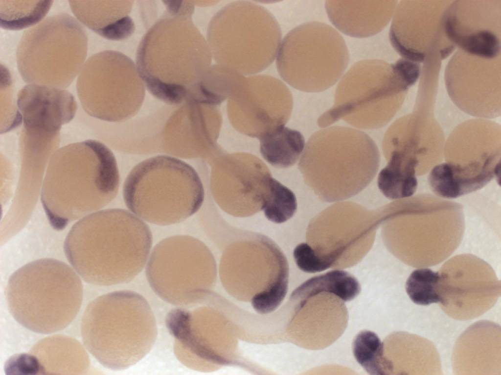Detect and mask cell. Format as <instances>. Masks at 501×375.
Listing matches in <instances>:
<instances>
[{"label": "cell", "mask_w": 501, "mask_h": 375, "mask_svg": "<svg viewBox=\"0 0 501 375\" xmlns=\"http://www.w3.org/2000/svg\"><path fill=\"white\" fill-rule=\"evenodd\" d=\"M87 48L86 30L74 18L49 16L23 33L16 54L19 73L27 83L65 89L81 71Z\"/></svg>", "instance_id": "10"}, {"label": "cell", "mask_w": 501, "mask_h": 375, "mask_svg": "<svg viewBox=\"0 0 501 375\" xmlns=\"http://www.w3.org/2000/svg\"><path fill=\"white\" fill-rule=\"evenodd\" d=\"M349 52L341 35L323 23L302 24L284 38L276 57L278 72L293 87L302 91H324L342 76Z\"/></svg>", "instance_id": "11"}, {"label": "cell", "mask_w": 501, "mask_h": 375, "mask_svg": "<svg viewBox=\"0 0 501 375\" xmlns=\"http://www.w3.org/2000/svg\"><path fill=\"white\" fill-rule=\"evenodd\" d=\"M288 276L282 277L255 294L251 305L260 314H267L274 310L283 301L288 291Z\"/></svg>", "instance_id": "30"}, {"label": "cell", "mask_w": 501, "mask_h": 375, "mask_svg": "<svg viewBox=\"0 0 501 375\" xmlns=\"http://www.w3.org/2000/svg\"><path fill=\"white\" fill-rule=\"evenodd\" d=\"M17 105L23 128L51 134H59L77 108L74 97L68 91L37 84H28L19 91Z\"/></svg>", "instance_id": "18"}, {"label": "cell", "mask_w": 501, "mask_h": 375, "mask_svg": "<svg viewBox=\"0 0 501 375\" xmlns=\"http://www.w3.org/2000/svg\"><path fill=\"white\" fill-rule=\"evenodd\" d=\"M470 2V1H469ZM446 10L444 26L446 36L455 47L469 54L485 58L500 56L501 8L493 12L491 3H468L465 11L461 1Z\"/></svg>", "instance_id": "16"}, {"label": "cell", "mask_w": 501, "mask_h": 375, "mask_svg": "<svg viewBox=\"0 0 501 375\" xmlns=\"http://www.w3.org/2000/svg\"><path fill=\"white\" fill-rule=\"evenodd\" d=\"M433 4L409 3L402 1L398 5L391 22L389 37L394 50L403 58L423 62L441 48L442 41L450 43L446 36L444 16L447 7H434ZM451 44V43H450Z\"/></svg>", "instance_id": "15"}, {"label": "cell", "mask_w": 501, "mask_h": 375, "mask_svg": "<svg viewBox=\"0 0 501 375\" xmlns=\"http://www.w3.org/2000/svg\"><path fill=\"white\" fill-rule=\"evenodd\" d=\"M394 0H327L325 7L332 24L350 36L364 38L381 31L394 12Z\"/></svg>", "instance_id": "20"}, {"label": "cell", "mask_w": 501, "mask_h": 375, "mask_svg": "<svg viewBox=\"0 0 501 375\" xmlns=\"http://www.w3.org/2000/svg\"><path fill=\"white\" fill-rule=\"evenodd\" d=\"M52 0H0V27L18 30L39 24L50 9Z\"/></svg>", "instance_id": "26"}, {"label": "cell", "mask_w": 501, "mask_h": 375, "mask_svg": "<svg viewBox=\"0 0 501 375\" xmlns=\"http://www.w3.org/2000/svg\"><path fill=\"white\" fill-rule=\"evenodd\" d=\"M207 42L218 64L250 75L262 71L274 61L281 31L267 9L252 2L237 1L213 17Z\"/></svg>", "instance_id": "9"}, {"label": "cell", "mask_w": 501, "mask_h": 375, "mask_svg": "<svg viewBox=\"0 0 501 375\" xmlns=\"http://www.w3.org/2000/svg\"><path fill=\"white\" fill-rule=\"evenodd\" d=\"M166 4L138 47L136 65L145 88L168 105L192 102L211 67L207 41L193 24L194 6Z\"/></svg>", "instance_id": "1"}, {"label": "cell", "mask_w": 501, "mask_h": 375, "mask_svg": "<svg viewBox=\"0 0 501 375\" xmlns=\"http://www.w3.org/2000/svg\"><path fill=\"white\" fill-rule=\"evenodd\" d=\"M441 275L429 268L415 270L406 282V292L414 303L428 305L441 301Z\"/></svg>", "instance_id": "28"}, {"label": "cell", "mask_w": 501, "mask_h": 375, "mask_svg": "<svg viewBox=\"0 0 501 375\" xmlns=\"http://www.w3.org/2000/svg\"><path fill=\"white\" fill-rule=\"evenodd\" d=\"M293 105L291 94L280 80L266 75L244 77L230 96V113L268 116L279 112L289 115Z\"/></svg>", "instance_id": "19"}, {"label": "cell", "mask_w": 501, "mask_h": 375, "mask_svg": "<svg viewBox=\"0 0 501 375\" xmlns=\"http://www.w3.org/2000/svg\"><path fill=\"white\" fill-rule=\"evenodd\" d=\"M499 58L482 57L459 50L450 60L445 71L446 86L462 110L483 118L500 114Z\"/></svg>", "instance_id": "14"}, {"label": "cell", "mask_w": 501, "mask_h": 375, "mask_svg": "<svg viewBox=\"0 0 501 375\" xmlns=\"http://www.w3.org/2000/svg\"><path fill=\"white\" fill-rule=\"evenodd\" d=\"M83 342L104 367L120 371L143 358L158 335L155 316L147 300L133 291L101 295L87 305L81 323Z\"/></svg>", "instance_id": "4"}, {"label": "cell", "mask_w": 501, "mask_h": 375, "mask_svg": "<svg viewBox=\"0 0 501 375\" xmlns=\"http://www.w3.org/2000/svg\"><path fill=\"white\" fill-rule=\"evenodd\" d=\"M258 137L263 158L272 166L280 168L294 165L306 145L300 132L284 125L273 127Z\"/></svg>", "instance_id": "23"}, {"label": "cell", "mask_w": 501, "mask_h": 375, "mask_svg": "<svg viewBox=\"0 0 501 375\" xmlns=\"http://www.w3.org/2000/svg\"><path fill=\"white\" fill-rule=\"evenodd\" d=\"M123 197L128 208L147 222L167 225L196 213L205 198L203 183L185 161L163 154L140 162L127 175Z\"/></svg>", "instance_id": "7"}, {"label": "cell", "mask_w": 501, "mask_h": 375, "mask_svg": "<svg viewBox=\"0 0 501 375\" xmlns=\"http://www.w3.org/2000/svg\"><path fill=\"white\" fill-rule=\"evenodd\" d=\"M295 262L297 267L307 273H316L328 269L322 260L307 243L298 244L293 251Z\"/></svg>", "instance_id": "31"}, {"label": "cell", "mask_w": 501, "mask_h": 375, "mask_svg": "<svg viewBox=\"0 0 501 375\" xmlns=\"http://www.w3.org/2000/svg\"><path fill=\"white\" fill-rule=\"evenodd\" d=\"M237 71L221 64L211 66L198 84L196 102L218 106L232 94L244 79Z\"/></svg>", "instance_id": "25"}, {"label": "cell", "mask_w": 501, "mask_h": 375, "mask_svg": "<svg viewBox=\"0 0 501 375\" xmlns=\"http://www.w3.org/2000/svg\"><path fill=\"white\" fill-rule=\"evenodd\" d=\"M380 171L377 180L379 189L390 200H399L412 196L418 186L416 168L418 161L413 158L394 157Z\"/></svg>", "instance_id": "24"}, {"label": "cell", "mask_w": 501, "mask_h": 375, "mask_svg": "<svg viewBox=\"0 0 501 375\" xmlns=\"http://www.w3.org/2000/svg\"><path fill=\"white\" fill-rule=\"evenodd\" d=\"M213 257L201 241L188 235L165 238L153 248L145 269L156 295L176 306L196 302L207 282Z\"/></svg>", "instance_id": "13"}, {"label": "cell", "mask_w": 501, "mask_h": 375, "mask_svg": "<svg viewBox=\"0 0 501 375\" xmlns=\"http://www.w3.org/2000/svg\"><path fill=\"white\" fill-rule=\"evenodd\" d=\"M411 85L397 61H359L342 77L333 106L319 117L318 125L326 127L342 119L357 127H380L395 114Z\"/></svg>", "instance_id": "8"}, {"label": "cell", "mask_w": 501, "mask_h": 375, "mask_svg": "<svg viewBox=\"0 0 501 375\" xmlns=\"http://www.w3.org/2000/svg\"><path fill=\"white\" fill-rule=\"evenodd\" d=\"M133 0H69L72 12L86 26L113 41L128 39L135 25L130 16Z\"/></svg>", "instance_id": "21"}, {"label": "cell", "mask_w": 501, "mask_h": 375, "mask_svg": "<svg viewBox=\"0 0 501 375\" xmlns=\"http://www.w3.org/2000/svg\"><path fill=\"white\" fill-rule=\"evenodd\" d=\"M380 163L374 141L361 130L326 127L309 138L298 168L315 191L328 200L354 195L372 179Z\"/></svg>", "instance_id": "6"}, {"label": "cell", "mask_w": 501, "mask_h": 375, "mask_svg": "<svg viewBox=\"0 0 501 375\" xmlns=\"http://www.w3.org/2000/svg\"><path fill=\"white\" fill-rule=\"evenodd\" d=\"M217 106L189 102L165 108L158 131L160 153L190 159L202 153L207 141L205 122Z\"/></svg>", "instance_id": "17"}, {"label": "cell", "mask_w": 501, "mask_h": 375, "mask_svg": "<svg viewBox=\"0 0 501 375\" xmlns=\"http://www.w3.org/2000/svg\"><path fill=\"white\" fill-rule=\"evenodd\" d=\"M32 352L51 372L77 374L86 370L89 359L79 342L67 336L54 335L39 342Z\"/></svg>", "instance_id": "22"}, {"label": "cell", "mask_w": 501, "mask_h": 375, "mask_svg": "<svg viewBox=\"0 0 501 375\" xmlns=\"http://www.w3.org/2000/svg\"><path fill=\"white\" fill-rule=\"evenodd\" d=\"M152 242L151 230L141 219L125 209H108L76 222L64 250L85 281L110 286L128 282L142 271Z\"/></svg>", "instance_id": "2"}, {"label": "cell", "mask_w": 501, "mask_h": 375, "mask_svg": "<svg viewBox=\"0 0 501 375\" xmlns=\"http://www.w3.org/2000/svg\"><path fill=\"white\" fill-rule=\"evenodd\" d=\"M8 310L25 328L50 334L67 327L81 308L80 276L64 262L51 258L31 262L15 271L5 289Z\"/></svg>", "instance_id": "5"}, {"label": "cell", "mask_w": 501, "mask_h": 375, "mask_svg": "<svg viewBox=\"0 0 501 375\" xmlns=\"http://www.w3.org/2000/svg\"><path fill=\"white\" fill-rule=\"evenodd\" d=\"M296 209L294 193L272 177L269 192L261 208L266 218L274 223H283L294 216Z\"/></svg>", "instance_id": "29"}, {"label": "cell", "mask_w": 501, "mask_h": 375, "mask_svg": "<svg viewBox=\"0 0 501 375\" xmlns=\"http://www.w3.org/2000/svg\"><path fill=\"white\" fill-rule=\"evenodd\" d=\"M384 346L375 333L364 330L354 337L352 352L357 362L369 374H390L393 371V365L384 355Z\"/></svg>", "instance_id": "27"}, {"label": "cell", "mask_w": 501, "mask_h": 375, "mask_svg": "<svg viewBox=\"0 0 501 375\" xmlns=\"http://www.w3.org/2000/svg\"><path fill=\"white\" fill-rule=\"evenodd\" d=\"M114 154L104 144L89 140L66 146L51 156L41 190V202L51 226L97 211L116 197L119 186Z\"/></svg>", "instance_id": "3"}, {"label": "cell", "mask_w": 501, "mask_h": 375, "mask_svg": "<svg viewBox=\"0 0 501 375\" xmlns=\"http://www.w3.org/2000/svg\"><path fill=\"white\" fill-rule=\"evenodd\" d=\"M76 88L88 114L115 123L125 122L137 113L146 89L136 63L114 50L91 56L79 73Z\"/></svg>", "instance_id": "12"}]
</instances>
